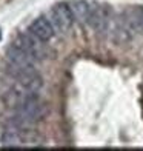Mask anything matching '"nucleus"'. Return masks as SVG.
I'll return each instance as SVG.
<instances>
[{
  "label": "nucleus",
  "mask_w": 143,
  "mask_h": 151,
  "mask_svg": "<svg viewBox=\"0 0 143 151\" xmlns=\"http://www.w3.org/2000/svg\"><path fill=\"white\" fill-rule=\"evenodd\" d=\"M46 106L40 100L39 93H32L26 97L22 104L16 108V116L12 117L11 125L22 127V128H31L45 117Z\"/></svg>",
  "instance_id": "1"
},
{
  "label": "nucleus",
  "mask_w": 143,
  "mask_h": 151,
  "mask_svg": "<svg viewBox=\"0 0 143 151\" xmlns=\"http://www.w3.org/2000/svg\"><path fill=\"white\" fill-rule=\"evenodd\" d=\"M36 142L37 140L34 139L32 131H29V128H22V127H16V125H11L9 128H6L2 133V137H0V143L8 148L37 145Z\"/></svg>",
  "instance_id": "2"
},
{
  "label": "nucleus",
  "mask_w": 143,
  "mask_h": 151,
  "mask_svg": "<svg viewBox=\"0 0 143 151\" xmlns=\"http://www.w3.org/2000/svg\"><path fill=\"white\" fill-rule=\"evenodd\" d=\"M20 50H23L31 59H34L36 62L39 60H43L46 56V51H45V43L42 40H39L34 34H31L29 31L26 32H20L19 36L14 39V42Z\"/></svg>",
  "instance_id": "3"
},
{
  "label": "nucleus",
  "mask_w": 143,
  "mask_h": 151,
  "mask_svg": "<svg viewBox=\"0 0 143 151\" xmlns=\"http://www.w3.org/2000/svg\"><path fill=\"white\" fill-rule=\"evenodd\" d=\"M51 22L54 25V28H56V31L63 32V34L69 32L72 29L74 23H76V19H74L69 3L60 2V3L54 5L51 8Z\"/></svg>",
  "instance_id": "4"
},
{
  "label": "nucleus",
  "mask_w": 143,
  "mask_h": 151,
  "mask_svg": "<svg viewBox=\"0 0 143 151\" xmlns=\"http://www.w3.org/2000/svg\"><path fill=\"white\" fill-rule=\"evenodd\" d=\"M6 63H8V71H22L36 68L37 62L31 59L23 50H20L16 43H11L6 50Z\"/></svg>",
  "instance_id": "5"
},
{
  "label": "nucleus",
  "mask_w": 143,
  "mask_h": 151,
  "mask_svg": "<svg viewBox=\"0 0 143 151\" xmlns=\"http://www.w3.org/2000/svg\"><path fill=\"white\" fill-rule=\"evenodd\" d=\"M28 31L31 34H34L39 40H42L43 43L51 42V40L54 39V36H56V28H54L52 22L49 19L43 17V16L34 19L31 22V25H29Z\"/></svg>",
  "instance_id": "6"
},
{
  "label": "nucleus",
  "mask_w": 143,
  "mask_h": 151,
  "mask_svg": "<svg viewBox=\"0 0 143 151\" xmlns=\"http://www.w3.org/2000/svg\"><path fill=\"white\" fill-rule=\"evenodd\" d=\"M108 23H109V16H108V11L103 5H94L91 6V12L89 17H88L86 25L95 32H105L108 28Z\"/></svg>",
  "instance_id": "7"
},
{
  "label": "nucleus",
  "mask_w": 143,
  "mask_h": 151,
  "mask_svg": "<svg viewBox=\"0 0 143 151\" xmlns=\"http://www.w3.org/2000/svg\"><path fill=\"white\" fill-rule=\"evenodd\" d=\"M69 6H71V11L74 14L76 22H79V23H86L88 22V17H89L92 5H89L86 0H72L69 3Z\"/></svg>",
  "instance_id": "8"
}]
</instances>
